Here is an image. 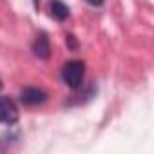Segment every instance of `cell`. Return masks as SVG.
<instances>
[{"label":"cell","mask_w":154,"mask_h":154,"mask_svg":"<svg viewBox=\"0 0 154 154\" xmlns=\"http://www.w3.org/2000/svg\"><path fill=\"white\" fill-rule=\"evenodd\" d=\"M85 78V63L82 60H69L62 67V80L71 89H80Z\"/></svg>","instance_id":"cell-1"},{"label":"cell","mask_w":154,"mask_h":154,"mask_svg":"<svg viewBox=\"0 0 154 154\" xmlns=\"http://www.w3.org/2000/svg\"><path fill=\"white\" fill-rule=\"evenodd\" d=\"M18 122V107L8 96H0V123L13 125Z\"/></svg>","instance_id":"cell-2"},{"label":"cell","mask_w":154,"mask_h":154,"mask_svg":"<svg viewBox=\"0 0 154 154\" xmlns=\"http://www.w3.org/2000/svg\"><path fill=\"white\" fill-rule=\"evenodd\" d=\"M47 100V93L38 87H24L20 91V102L24 105H40Z\"/></svg>","instance_id":"cell-3"},{"label":"cell","mask_w":154,"mask_h":154,"mask_svg":"<svg viewBox=\"0 0 154 154\" xmlns=\"http://www.w3.org/2000/svg\"><path fill=\"white\" fill-rule=\"evenodd\" d=\"M33 53L40 60H49V56H51V44H49V38H47V35L44 31L38 33L36 38L33 40Z\"/></svg>","instance_id":"cell-4"},{"label":"cell","mask_w":154,"mask_h":154,"mask_svg":"<svg viewBox=\"0 0 154 154\" xmlns=\"http://www.w3.org/2000/svg\"><path fill=\"white\" fill-rule=\"evenodd\" d=\"M49 15H51L54 20L63 22V20L69 18L71 11H69V8L62 2V0H49Z\"/></svg>","instance_id":"cell-5"},{"label":"cell","mask_w":154,"mask_h":154,"mask_svg":"<svg viewBox=\"0 0 154 154\" xmlns=\"http://www.w3.org/2000/svg\"><path fill=\"white\" fill-rule=\"evenodd\" d=\"M65 45H67L71 51H76L80 44H78V40H76L74 35H65Z\"/></svg>","instance_id":"cell-6"},{"label":"cell","mask_w":154,"mask_h":154,"mask_svg":"<svg viewBox=\"0 0 154 154\" xmlns=\"http://www.w3.org/2000/svg\"><path fill=\"white\" fill-rule=\"evenodd\" d=\"M87 2H89L91 6H94V8H100V6L103 4V0H87Z\"/></svg>","instance_id":"cell-7"},{"label":"cell","mask_w":154,"mask_h":154,"mask_svg":"<svg viewBox=\"0 0 154 154\" xmlns=\"http://www.w3.org/2000/svg\"><path fill=\"white\" fill-rule=\"evenodd\" d=\"M33 4H35V9L38 11V8H40V0H33Z\"/></svg>","instance_id":"cell-8"},{"label":"cell","mask_w":154,"mask_h":154,"mask_svg":"<svg viewBox=\"0 0 154 154\" xmlns=\"http://www.w3.org/2000/svg\"><path fill=\"white\" fill-rule=\"evenodd\" d=\"M0 89H2V82H0Z\"/></svg>","instance_id":"cell-9"}]
</instances>
